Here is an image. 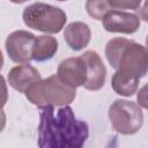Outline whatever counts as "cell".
Returning <instances> with one entry per match:
<instances>
[{
  "label": "cell",
  "instance_id": "obj_17",
  "mask_svg": "<svg viewBox=\"0 0 148 148\" xmlns=\"http://www.w3.org/2000/svg\"><path fill=\"white\" fill-rule=\"evenodd\" d=\"M8 99V89H7V83L5 81V77L0 74V109L3 108Z\"/></svg>",
  "mask_w": 148,
  "mask_h": 148
},
{
  "label": "cell",
  "instance_id": "obj_15",
  "mask_svg": "<svg viewBox=\"0 0 148 148\" xmlns=\"http://www.w3.org/2000/svg\"><path fill=\"white\" fill-rule=\"evenodd\" d=\"M112 8L109 3V0H87L86 10L88 15L95 20H103L105 14Z\"/></svg>",
  "mask_w": 148,
  "mask_h": 148
},
{
  "label": "cell",
  "instance_id": "obj_2",
  "mask_svg": "<svg viewBox=\"0 0 148 148\" xmlns=\"http://www.w3.org/2000/svg\"><path fill=\"white\" fill-rule=\"evenodd\" d=\"M28 101L42 109L47 105L62 106L71 104L76 95L75 88L65 84L58 75H51L31 83L24 91Z\"/></svg>",
  "mask_w": 148,
  "mask_h": 148
},
{
  "label": "cell",
  "instance_id": "obj_11",
  "mask_svg": "<svg viewBox=\"0 0 148 148\" xmlns=\"http://www.w3.org/2000/svg\"><path fill=\"white\" fill-rule=\"evenodd\" d=\"M90 37V28L87 23L83 22H72L65 28L64 31V39L66 44L74 51L84 49L89 44Z\"/></svg>",
  "mask_w": 148,
  "mask_h": 148
},
{
  "label": "cell",
  "instance_id": "obj_19",
  "mask_svg": "<svg viewBox=\"0 0 148 148\" xmlns=\"http://www.w3.org/2000/svg\"><path fill=\"white\" fill-rule=\"evenodd\" d=\"M5 126H6V114L2 111V109H0V133L3 131Z\"/></svg>",
  "mask_w": 148,
  "mask_h": 148
},
{
  "label": "cell",
  "instance_id": "obj_4",
  "mask_svg": "<svg viewBox=\"0 0 148 148\" xmlns=\"http://www.w3.org/2000/svg\"><path fill=\"white\" fill-rule=\"evenodd\" d=\"M108 116L112 127L124 135L138 133L143 124L141 106L126 99H116L110 105Z\"/></svg>",
  "mask_w": 148,
  "mask_h": 148
},
{
  "label": "cell",
  "instance_id": "obj_3",
  "mask_svg": "<svg viewBox=\"0 0 148 148\" xmlns=\"http://www.w3.org/2000/svg\"><path fill=\"white\" fill-rule=\"evenodd\" d=\"M22 18L27 27L46 34H58L67 21L62 9L44 2H36L25 7Z\"/></svg>",
  "mask_w": 148,
  "mask_h": 148
},
{
  "label": "cell",
  "instance_id": "obj_20",
  "mask_svg": "<svg viewBox=\"0 0 148 148\" xmlns=\"http://www.w3.org/2000/svg\"><path fill=\"white\" fill-rule=\"evenodd\" d=\"M2 66H3V56H2V52L0 50V69L2 68Z\"/></svg>",
  "mask_w": 148,
  "mask_h": 148
},
{
  "label": "cell",
  "instance_id": "obj_1",
  "mask_svg": "<svg viewBox=\"0 0 148 148\" xmlns=\"http://www.w3.org/2000/svg\"><path fill=\"white\" fill-rule=\"evenodd\" d=\"M89 135L88 124L75 117L68 105H47L40 109L38 124V147L80 148Z\"/></svg>",
  "mask_w": 148,
  "mask_h": 148
},
{
  "label": "cell",
  "instance_id": "obj_6",
  "mask_svg": "<svg viewBox=\"0 0 148 148\" xmlns=\"http://www.w3.org/2000/svg\"><path fill=\"white\" fill-rule=\"evenodd\" d=\"M36 36L25 30H16L8 35L6 39V51L8 57L16 64H28L32 60V47Z\"/></svg>",
  "mask_w": 148,
  "mask_h": 148
},
{
  "label": "cell",
  "instance_id": "obj_14",
  "mask_svg": "<svg viewBox=\"0 0 148 148\" xmlns=\"http://www.w3.org/2000/svg\"><path fill=\"white\" fill-rule=\"evenodd\" d=\"M131 42H132V40H131V39H127V38L116 37V38L110 39V40L106 43V46H105V57H106L109 64L111 65V67H113V68L117 69L119 58H120V56H121L124 49H125Z\"/></svg>",
  "mask_w": 148,
  "mask_h": 148
},
{
  "label": "cell",
  "instance_id": "obj_12",
  "mask_svg": "<svg viewBox=\"0 0 148 148\" xmlns=\"http://www.w3.org/2000/svg\"><path fill=\"white\" fill-rule=\"evenodd\" d=\"M58 51V40L49 35L36 37L32 47V59L38 62L47 61L53 58Z\"/></svg>",
  "mask_w": 148,
  "mask_h": 148
},
{
  "label": "cell",
  "instance_id": "obj_22",
  "mask_svg": "<svg viewBox=\"0 0 148 148\" xmlns=\"http://www.w3.org/2000/svg\"><path fill=\"white\" fill-rule=\"evenodd\" d=\"M57 1H67V0H57Z\"/></svg>",
  "mask_w": 148,
  "mask_h": 148
},
{
  "label": "cell",
  "instance_id": "obj_8",
  "mask_svg": "<svg viewBox=\"0 0 148 148\" xmlns=\"http://www.w3.org/2000/svg\"><path fill=\"white\" fill-rule=\"evenodd\" d=\"M103 27L109 32L134 34L140 28V17L123 10H110L103 17Z\"/></svg>",
  "mask_w": 148,
  "mask_h": 148
},
{
  "label": "cell",
  "instance_id": "obj_9",
  "mask_svg": "<svg viewBox=\"0 0 148 148\" xmlns=\"http://www.w3.org/2000/svg\"><path fill=\"white\" fill-rule=\"evenodd\" d=\"M57 75L72 88L82 87L86 82V64L81 57L67 58L59 64Z\"/></svg>",
  "mask_w": 148,
  "mask_h": 148
},
{
  "label": "cell",
  "instance_id": "obj_16",
  "mask_svg": "<svg viewBox=\"0 0 148 148\" xmlns=\"http://www.w3.org/2000/svg\"><path fill=\"white\" fill-rule=\"evenodd\" d=\"M142 0H109L111 8L116 9H138Z\"/></svg>",
  "mask_w": 148,
  "mask_h": 148
},
{
  "label": "cell",
  "instance_id": "obj_18",
  "mask_svg": "<svg viewBox=\"0 0 148 148\" xmlns=\"http://www.w3.org/2000/svg\"><path fill=\"white\" fill-rule=\"evenodd\" d=\"M138 102H139V105L143 109L147 108V98H146V86L141 88V90L139 91L138 94Z\"/></svg>",
  "mask_w": 148,
  "mask_h": 148
},
{
  "label": "cell",
  "instance_id": "obj_7",
  "mask_svg": "<svg viewBox=\"0 0 148 148\" xmlns=\"http://www.w3.org/2000/svg\"><path fill=\"white\" fill-rule=\"evenodd\" d=\"M81 58L86 64V82L83 87L87 90H99L104 83L106 77V68L96 51L89 50L86 51Z\"/></svg>",
  "mask_w": 148,
  "mask_h": 148
},
{
  "label": "cell",
  "instance_id": "obj_10",
  "mask_svg": "<svg viewBox=\"0 0 148 148\" xmlns=\"http://www.w3.org/2000/svg\"><path fill=\"white\" fill-rule=\"evenodd\" d=\"M39 72L29 64H23L13 67L8 73L9 86L18 92H24L25 89L34 82L40 80Z\"/></svg>",
  "mask_w": 148,
  "mask_h": 148
},
{
  "label": "cell",
  "instance_id": "obj_21",
  "mask_svg": "<svg viewBox=\"0 0 148 148\" xmlns=\"http://www.w3.org/2000/svg\"><path fill=\"white\" fill-rule=\"evenodd\" d=\"M9 1H12L13 3H23V2H25L28 0H9Z\"/></svg>",
  "mask_w": 148,
  "mask_h": 148
},
{
  "label": "cell",
  "instance_id": "obj_13",
  "mask_svg": "<svg viewBox=\"0 0 148 148\" xmlns=\"http://www.w3.org/2000/svg\"><path fill=\"white\" fill-rule=\"evenodd\" d=\"M111 86L116 94L120 96L130 97L134 95V92H136L139 87V79L125 75L119 71H116V73L111 79Z\"/></svg>",
  "mask_w": 148,
  "mask_h": 148
},
{
  "label": "cell",
  "instance_id": "obj_5",
  "mask_svg": "<svg viewBox=\"0 0 148 148\" xmlns=\"http://www.w3.org/2000/svg\"><path fill=\"white\" fill-rule=\"evenodd\" d=\"M147 67L148 53L146 46L132 40L124 49L118 61L117 71L140 80L147 74Z\"/></svg>",
  "mask_w": 148,
  "mask_h": 148
}]
</instances>
